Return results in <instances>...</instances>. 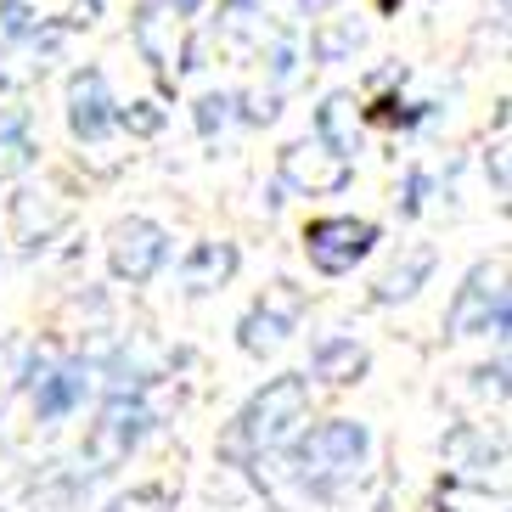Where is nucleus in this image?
I'll return each instance as SVG.
<instances>
[{
	"label": "nucleus",
	"instance_id": "20e7f679",
	"mask_svg": "<svg viewBox=\"0 0 512 512\" xmlns=\"http://www.w3.org/2000/svg\"><path fill=\"white\" fill-rule=\"evenodd\" d=\"M377 242V226L372 220H349V214H327V220H310L304 226V254L321 276H344L355 271Z\"/></svg>",
	"mask_w": 512,
	"mask_h": 512
},
{
	"label": "nucleus",
	"instance_id": "2eb2a0df",
	"mask_svg": "<svg viewBox=\"0 0 512 512\" xmlns=\"http://www.w3.org/2000/svg\"><path fill=\"white\" fill-rule=\"evenodd\" d=\"M428 271H434V248H417V254L406 259V265H394L383 282H377V299L394 304V299H411L422 282H428Z\"/></svg>",
	"mask_w": 512,
	"mask_h": 512
},
{
	"label": "nucleus",
	"instance_id": "ddd939ff",
	"mask_svg": "<svg viewBox=\"0 0 512 512\" xmlns=\"http://www.w3.org/2000/svg\"><path fill=\"white\" fill-rule=\"evenodd\" d=\"M287 332H293V299H287L282 310H265V304H259V310H248V316H242V327H237V338H242V349H248V355H265V349L282 344Z\"/></svg>",
	"mask_w": 512,
	"mask_h": 512
},
{
	"label": "nucleus",
	"instance_id": "1a4fd4ad",
	"mask_svg": "<svg viewBox=\"0 0 512 512\" xmlns=\"http://www.w3.org/2000/svg\"><path fill=\"white\" fill-rule=\"evenodd\" d=\"M68 124H74V136H79V141H102L107 130H113V102H107V79L96 74V68L74 74V85H68Z\"/></svg>",
	"mask_w": 512,
	"mask_h": 512
},
{
	"label": "nucleus",
	"instance_id": "9d476101",
	"mask_svg": "<svg viewBox=\"0 0 512 512\" xmlns=\"http://www.w3.org/2000/svg\"><path fill=\"white\" fill-rule=\"evenodd\" d=\"M85 389H91V366L85 361H68V366H57L51 377H40V389H34V411H40V422L74 411L79 400H85Z\"/></svg>",
	"mask_w": 512,
	"mask_h": 512
},
{
	"label": "nucleus",
	"instance_id": "f257e3e1",
	"mask_svg": "<svg viewBox=\"0 0 512 512\" xmlns=\"http://www.w3.org/2000/svg\"><path fill=\"white\" fill-rule=\"evenodd\" d=\"M304 417H310V383H304V372H282L242 406L237 445H248V451H259V456L282 451V445L299 439Z\"/></svg>",
	"mask_w": 512,
	"mask_h": 512
},
{
	"label": "nucleus",
	"instance_id": "39448f33",
	"mask_svg": "<svg viewBox=\"0 0 512 512\" xmlns=\"http://www.w3.org/2000/svg\"><path fill=\"white\" fill-rule=\"evenodd\" d=\"M147 434V406L141 400H107L102 422H91V434H85V462L91 473H113L119 462H130L136 451V439Z\"/></svg>",
	"mask_w": 512,
	"mask_h": 512
},
{
	"label": "nucleus",
	"instance_id": "7ed1b4c3",
	"mask_svg": "<svg viewBox=\"0 0 512 512\" xmlns=\"http://www.w3.org/2000/svg\"><path fill=\"white\" fill-rule=\"evenodd\" d=\"M197 0H147L136 12V46L141 57L158 68V74H186L192 68V51H186V23H192Z\"/></svg>",
	"mask_w": 512,
	"mask_h": 512
},
{
	"label": "nucleus",
	"instance_id": "f3484780",
	"mask_svg": "<svg viewBox=\"0 0 512 512\" xmlns=\"http://www.w3.org/2000/svg\"><path fill=\"white\" fill-rule=\"evenodd\" d=\"M164 501H169L164 490H158V484H147V490H130V496H119L107 512H164Z\"/></svg>",
	"mask_w": 512,
	"mask_h": 512
},
{
	"label": "nucleus",
	"instance_id": "9b49d317",
	"mask_svg": "<svg viewBox=\"0 0 512 512\" xmlns=\"http://www.w3.org/2000/svg\"><path fill=\"white\" fill-rule=\"evenodd\" d=\"M316 130H321V147H332L338 158H349L355 152V141H361V124H355V96H327L316 113Z\"/></svg>",
	"mask_w": 512,
	"mask_h": 512
},
{
	"label": "nucleus",
	"instance_id": "dca6fc26",
	"mask_svg": "<svg viewBox=\"0 0 512 512\" xmlns=\"http://www.w3.org/2000/svg\"><path fill=\"white\" fill-rule=\"evenodd\" d=\"M355 40H361V29H355V23H344V29H327V34L316 40V57H321V62H338L349 46H355Z\"/></svg>",
	"mask_w": 512,
	"mask_h": 512
},
{
	"label": "nucleus",
	"instance_id": "423d86ee",
	"mask_svg": "<svg viewBox=\"0 0 512 512\" xmlns=\"http://www.w3.org/2000/svg\"><path fill=\"white\" fill-rule=\"evenodd\" d=\"M451 332L456 338H484V332H507V287H501V265H479L462 282L451 304Z\"/></svg>",
	"mask_w": 512,
	"mask_h": 512
},
{
	"label": "nucleus",
	"instance_id": "6e6552de",
	"mask_svg": "<svg viewBox=\"0 0 512 512\" xmlns=\"http://www.w3.org/2000/svg\"><path fill=\"white\" fill-rule=\"evenodd\" d=\"M282 181L293 186V192H344L349 181H355V164L349 158H338L332 147H321V141H299V147L282 152Z\"/></svg>",
	"mask_w": 512,
	"mask_h": 512
},
{
	"label": "nucleus",
	"instance_id": "a211bd4d",
	"mask_svg": "<svg viewBox=\"0 0 512 512\" xmlns=\"http://www.w3.org/2000/svg\"><path fill=\"white\" fill-rule=\"evenodd\" d=\"M231 119V96H203V102H197V124H203V130H214V124H226Z\"/></svg>",
	"mask_w": 512,
	"mask_h": 512
},
{
	"label": "nucleus",
	"instance_id": "0eeeda50",
	"mask_svg": "<svg viewBox=\"0 0 512 512\" xmlns=\"http://www.w3.org/2000/svg\"><path fill=\"white\" fill-rule=\"evenodd\" d=\"M164 259H169V237L152 220H119L107 231V265H113L119 282H152Z\"/></svg>",
	"mask_w": 512,
	"mask_h": 512
},
{
	"label": "nucleus",
	"instance_id": "f8f14e48",
	"mask_svg": "<svg viewBox=\"0 0 512 512\" xmlns=\"http://www.w3.org/2000/svg\"><path fill=\"white\" fill-rule=\"evenodd\" d=\"M231 271H237V248H231V242H203V248H192L181 276H186L192 293H209V287L231 282Z\"/></svg>",
	"mask_w": 512,
	"mask_h": 512
},
{
	"label": "nucleus",
	"instance_id": "4468645a",
	"mask_svg": "<svg viewBox=\"0 0 512 512\" xmlns=\"http://www.w3.org/2000/svg\"><path fill=\"white\" fill-rule=\"evenodd\" d=\"M310 366H316V377H327V383H355V377L366 372V349L355 344V338H321Z\"/></svg>",
	"mask_w": 512,
	"mask_h": 512
},
{
	"label": "nucleus",
	"instance_id": "6ab92c4d",
	"mask_svg": "<svg viewBox=\"0 0 512 512\" xmlns=\"http://www.w3.org/2000/svg\"><path fill=\"white\" fill-rule=\"evenodd\" d=\"M422 192H428V181H422V175H411V186H406V214L422 209Z\"/></svg>",
	"mask_w": 512,
	"mask_h": 512
},
{
	"label": "nucleus",
	"instance_id": "f03ea898",
	"mask_svg": "<svg viewBox=\"0 0 512 512\" xmlns=\"http://www.w3.org/2000/svg\"><path fill=\"white\" fill-rule=\"evenodd\" d=\"M366 451H372L366 422L332 417V422H321L316 434L299 445V479L316 484V490H332V484H344V479H355V473H361Z\"/></svg>",
	"mask_w": 512,
	"mask_h": 512
}]
</instances>
